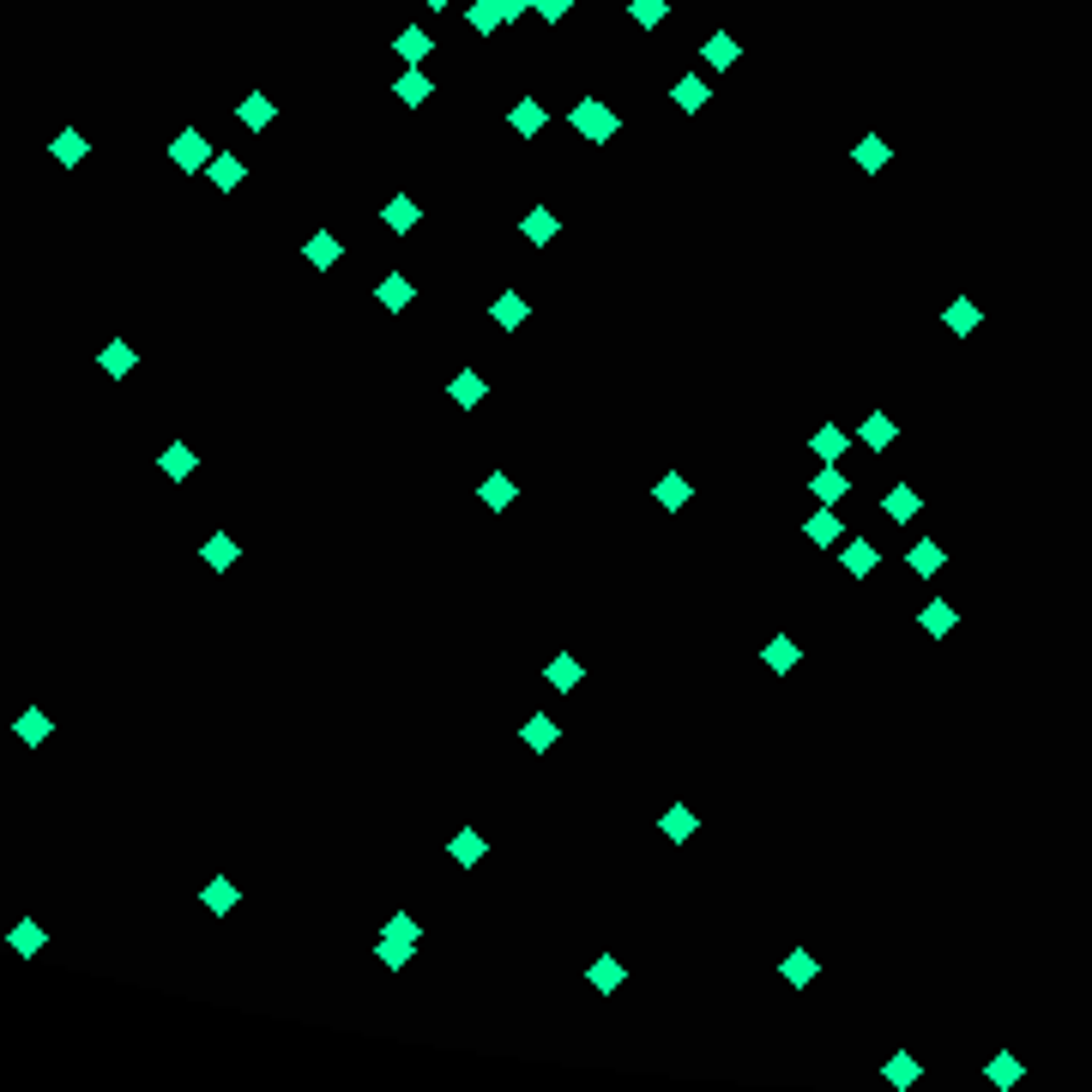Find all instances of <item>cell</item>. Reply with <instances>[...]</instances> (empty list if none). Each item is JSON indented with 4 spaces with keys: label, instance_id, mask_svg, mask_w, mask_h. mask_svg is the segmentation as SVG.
Listing matches in <instances>:
<instances>
[{
    "label": "cell",
    "instance_id": "cell-1",
    "mask_svg": "<svg viewBox=\"0 0 1092 1092\" xmlns=\"http://www.w3.org/2000/svg\"><path fill=\"white\" fill-rule=\"evenodd\" d=\"M170 158H175V170H205V163H212V145H205L200 127H182L175 145H170Z\"/></svg>",
    "mask_w": 1092,
    "mask_h": 1092
},
{
    "label": "cell",
    "instance_id": "cell-2",
    "mask_svg": "<svg viewBox=\"0 0 1092 1092\" xmlns=\"http://www.w3.org/2000/svg\"><path fill=\"white\" fill-rule=\"evenodd\" d=\"M410 947H417V923H410V918H393L387 935H380V960H387V966H405Z\"/></svg>",
    "mask_w": 1092,
    "mask_h": 1092
},
{
    "label": "cell",
    "instance_id": "cell-3",
    "mask_svg": "<svg viewBox=\"0 0 1092 1092\" xmlns=\"http://www.w3.org/2000/svg\"><path fill=\"white\" fill-rule=\"evenodd\" d=\"M574 127H580L586 139H610L615 133V115L603 109V103H580V109H574Z\"/></svg>",
    "mask_w": 1092,
    "mask_h": 1092
},
{
    "label": "cell",
    "instance_id": "cell-4",
    "mask_svg": "<svg viewBox=\"0 0 1092 1092\" xmlns=\"http://www.w3.org/2000/svg\"><path fill=\"white\" fill-rule=\"evenodd\" d=\"M48 151H55V163H61V170H73V163H85V151H91V145H85V133H79V127H61Z\"/></svg>",
    "mask_w": 1092,
    "mask_h": 1092
},
{
    "label": "cell",
    "instance_id": "cell-5",
    "mask_svg": "<svg viewBox=\"0 0 1092 1092\" xmlns=\"http://www.w3.org/2000/svg\"><path fill=\"white\" fill-rule=\"evenodd\" d=\"M97 363H103V375H115V380H121V375H133V363H139V356H133V344H121V339H115V344H103V356H97Z\"/></svg>",
    "mask_w": 1092,
    "mask_h": 1092
},
{
    "label": "cell",
    "instance_id": "cell-6",
    "mask_svg": "<svg viewBox=\"0 0 1092 1092\" xmlns=\"http://www.w3.org/2000/svg\"><path fill=\"white\" fill-rule=\"evenodd\" d=\"M200 556H205V568H217V574H224V568H236V556H242V549H236V537H205V549H200Z\"/></svg>",
    "mask_w": 1092,
    "mask_h": 1092
},
{
    "label": "cell",
    "instance_id": "cell-7",
    "mask_svg": "<svg viewBox=\"0 0 1092 1092\" xmlns=\"http://www.w3.org/2000/svg\"><path fill=\"white\" fill-rule=\"evenodd\" d=\"M695 827H700V821L688 815L683 803H676V809H664V839H676V845H683V839H695Z\"/></svg>",
    "mask_w": 1092,
    "mask_h": 1092
},
{
    "label": "cell",
    "instance_id": "cell-8",
    "mask_svg": "<svg viewBox=\"0 0 1092 1092\" xmlns=\"http://www.w3.org/2000/svg\"><path fill=\"white\" fill-rule=\"evenodd\" d=\"M12 730H19V742H31V749H36V742H48V712H36V706H31V712H19V725H12Z\"/></svg>",
    "mask_w": 1092,
    "mask_h": 1092
},
{
    "label": "cell",
    "instance_id": "cell-9",
    "mask_svg": "<svg viewBox=\"0 0 1092 1092\" xmlns=\"http://www.w3.org/2000/svg\"><path fill=\"white\" fill-rule=\"evenodd\" d=\"M163 477H194V447L175 441L170 453H163Z\"/></svg>",
    "mask_w": 1092,
    "mask_h": 1092
},
{
    "label": "cell",
    "instance_id": "cell-10",
    "mask_svg": "<svg viewBox=\"0 0 1092 1092\" xmlns=\"http://www.w3.org/2000/svg\"><path fill=\"white\" fill-rule=\"evenodd\" d=\"M864 447H876V453H881V447H893V417H881V410H876V417L864 422Z\"/></svg>",
    "mask_w": 1092,
    "mask_h": 1092
},
{
    "label": "cell",
    "instance_id": "cell-11",
    "mask_svg": "<svg viewBox=\"0 0 1092 1092\" xmlns=\"http://www.w3.org/2000/svg\"><path fill=\"white\" fill-rule=\"evenodd\" d=\"M410 297H417V290H410V278H380V302H387V308H410Z\"/></svg>",
    "mask_w": 1092,
    "mask_h": 1092
},
{
    "label": "cell",
    "instance_id": "cell-12",
    "mask_svg": "<svg viewBox=\"0 0 1092 1092\" xmlns=\"http://www.w3.org/2000/svg\"><path fill=\"white\" fill-rule=\"evenodd\" d=\"M839 532H845V525L833 519V513H815V519H809V537H815L821 549H833V544H839Z\"/></svg>",
    "mask_w": 1092,
    "mask_h": 1092
},
{
    "label": "cell",
    "instance_id": "cell-13",
    "mask_svg": "<svg viewBox=\"0 0 1092 1092\" xmlns=\"http://www.w3.org/2000/svg\"><path fill=\"white\" fill-rule=\"evenodd\" d=\"M236 115H242V127H266V121H272L278 109H272V97H248V103H242Z\"/></svg>",
    "mask_w": 1092,
    "mask_h": 1092
},
{
    "label": "cell",
    "instance_id": "cell-14",
    "mask_svg": "<svg viewBox=\"0 0 1092 1092\" xmlns=\"http://www.w3.org/2000/svg\"><path fill=\"white\" fill-rule=\"evenodd\" d=\"M453 398H459V405H477V398H483L477 368H459V375H453Z\"/></svg>",
    "mask_w": 1092,
    "mask_h": 1092
},
{
    "label": "cell",
    "instance_id": "cell-15",
    "mask_svg": "<svg viewBox=\"0 0 1092 1092\" xmlns=\"http://www.w3.org/2000/svg\"><path fill=\"white\" fill-rule=\"evenodd\" d=\"M556 737H561L556 718H532V725H525V749H549Z\"/></svg>",
    "mask_w": 1092,
    "mask_h": 1092
},
{
    "label": "cell",
    "instance_id": "cell-16",
    "mask_svg": "<svg viewBox=\"0 0 1092 1092\" xmlns=\"http://www.w3.org/2000/svg\"><path fill=\"white\" fill-rule=\"evenodd\" d=\"M7 947H19V954H43V930H36V923H19V930L7 935Z\"/></svg>",
    "mask_w": 1092,
    "mask_h": 1092
},
{
    "label": "cell",
    "instance_id": "cell-17",
    "mask_svg": "<svg viewBox=\"0 0 1092 1092\" xmlns=\"http://www.w3.org/2000/svg\"><path fill=\"white\" fill-rule=\"evenodd\" d=\"M200 899H205L212 911H236V881H212V888H205Z\"/></svg>",
    "mask_w": 1092,
    "mask_h": 1092
},
{
    "label": "cell",
    "instance_id": "cell-18",
    "mask_svg": "<svg viewBox=\"0 0 1092 1092\" xmlns=\"http://www.w3.org/2000/svg\"><path fill=\"white\" fill-rule=\"evenodd\" d=\"M683 109H706V85L700 79H676V91H670Z\"/></svg>",
    "mask_w": 1092,
    "mask_h": 1092
},
{
    "label": "cell",
    "instance_id": "cell-19",
    "mask_svg": "<svg viewBox=\"0 0 1092 1092\" xmlns=\"http://www.w3.org/2000/svg\"><path fill=\"white\" fill-rule=\"evenodd\" d=\"M845 447H851V435H839V429H821V435H815V453H821V459H839Z\"/></svg>",
    "mask_w": 1092,
    "mask_h": 1092
},
{
    "label": "cell",
    "instance_id": "cell-20",
    "mask_svg": "<svg viewBox=\"0 0 1092 1092\" xmlns=\"http://www.w3.org/2000/svg\"><path fill=\"white\" fill-rule=\"evenodd\" d=\"M302 254H308V266H332V260H339V242H332V236H314Z\"/></svg>",
    "mask_w": 1092,
    "mask_h": 1092
},
{
    "label": "cell",
    "instance_id": "cell-21",
    "mask_svg": "<svg viewBox=\"0 0 1092 1092\" xmlns=\"http://www.w3.org/2000/svg\"><path fill=\"white\" fill-rule=\"evenodd\" d=\"M205 170H212V182H217V187H236V182H242V163H236V158H212Z\"/></svg>",
    "mask_w": 1092,
    "mask_h": 1092
},
{
    "label": "cell",
    "instance_id": "cell-22",
    "mask_svg": "<svg viewBox=\"0 0 1092 1092\" xmlns=\"http://www.w3.org/2000/svg\"><path fill=\"white\" fill-rule=\"evenodd\" d=\"M796 658H803V652H796L791 640H773V646H767V664H773V670H796Z\"/></svg>",
    "mask_w": 1092,
    "mask_h": 1092
},
{
    "label": "cell",
    "instance_id": "cell-23",
    "mask_svg": "<svg viewBox=\"0 0 1092 1092\" xmlns=\"http://www.w3.org/2000/svg\"><path fill=\"white\" fill-rule=\"evenodd\" d=\"M845 490H851V483H845V477H839V471H833V465H827V471H821V477H815V495H821V501H839Z\"/></svg>",
    "mask_w": 1092,
    "mask_h": 1092
},
{
    "label": "cell",
    "instance_id": "cell-24",
    "mask_svg": "<svg viewBox=\"0 0 1092 1092\" xmlns=\"http://www.w3.org/2000/svg\"><path fill=\"white\" fill-rule=\"evenodd\" d=\"M683 501H688V483H683V477H676V471H670V477L658 483V507H683Z\"/></svg>",
    "mask_w": 1092,
    "mask_h": 1092
},
{
    "label": "cell",
    "instance_id": "cell-25",
    "mask_svg": "<svg viewBox=\"0 0 1092 1092\" xmlns=\"http://www.w3.org/2000/svg\"><path fill=\"white\" fill-rule=\"evenodd\" d=\"M477 495H483V507H507V501H513V483H507V477H490Z\"/></svg>",
    "mask_w": 1092,
    "mask_h": 1092
},
{
    "label": "cell",
    "instance_id": "cell-26",
    "mask_svg": "<svg viewBox=\"0 0 1092 1092\" xmlns=\"http://www.w3.org/2000/svg\"><path fill=\"white\" fill-rule=\"evenodd\" d=\"M549 683H556V688H574V683H580V664H574L568 652H561V658L549 664Z\"/></svg>",
    "mask_w": 1092,
    "mask_h": 1092
},
{
    "label": "cell",
    "instance_id": "cell-27",
    "mask_svg": "<svg viewBox=\"0 0 1092 1092\" xmlns=\"http://www.w3.org/2000/svg\"><path fill=\"white\" fill-rule=\"evenodd\" d=\"M706 61H712V67H730V61H737V43H730V36L718 31L712 43H706Z\"/></svg>",
    "mask_w": 1092,
    "mask_h": 1092
},
{
    "label": "cell",
    "instance_id": "cell-28",
    "mask_svg": "<svg viewBox=\"0 0 1092 1092\" xmlns=\"http://www.w3.org/2000/svg\"><path fill=\"white\" fill-rule=\"evenodd\" d=\"M888 158H893V151L881 145V139H864V145H857V163H864V170H881Z\"/></svg>",
    "mask_w": 1092,
    "mask_h": 1092
},
{
    "label": "cell",
    "instance_id": "cell-29",
    "mask_svg": "<svg viewBox=\"0 0 1092 1092\" xmlns=\"http://www.w3.org/2000/svg\"><path fill=\"white\" fill-rule=\"evenodd\" d=\"M398 55H405V61H422V55H429V36H422V31H398Z\"/></svg>",
    "mask_w": 1092,
    "mask_h": 1092
},
{
    "label": "cell",
    "instance_id": "cell-30",
    "mask_svg": "<svg viewBox=\"0 0 1092 1092\" xmlns=\"http://www.w3.org/2000/svg\"><path fill=\"white\" fill-rule=\"evenodd\" d=\"M785 978H791V984H809V978H815V960H809L803 947H796V954L785 960Z\"/></svg>",
    "mask_w": 1092,
    "mask_h": 1092
},
{
    "label": "cell",
    "instance_id": "cell-31",
    "mask_svg": "<svg viewBox=\"0 0 1092 1092\" xmlns=\"http://www.w3.org/2000/svg\"><path fill=\"white\" fill-rule=\"evenodd\" d=\"M393 91L405 97V103H422V97H429V79H422V73H405V79H398Z\"/></svg>",
    "mask_w": 1092,
    "mask_h": 1092
},
{
    "label": "cell",
    "instance_id": "cell-32",
    "mask_svg": "<svg viewBox=\"0 0 1092 1092\" xmlns=\"http://www.w3.org/2000/svg\"><path fill=\"white\" fill-rule=\"evenodd\" d=\"M923 628H930V634H947V628H954V610H947V603H930V610H923Z\"/></svg>",
    "mask_w": 1092,
    "mask_h": 1092
},
{
    "label": "cell",
    "instance_id": "cell-33",
    "mask_svg": "<svg viewBox=\"0 0 1092 1092\" xmlns=\"http://www.w3.org/2000/svg\"><path fill=\"white\" fill-rule=\"evenodd\" d=\"M525 236H532V242H549V236H556V217H549V212H532V217H525Z\"/></svg>",
    "mask_w": 1092,
    "mask_h": 1092
},
{
    "label": "cell",
    "instance_id": "cell-34",
    "mask_svg": "<svg viewBox=\"0 0 1092 1092\" xmlns=\"http://www.w3.org/2000/svg\"><path fill=\"white\" fill-rule=\"evenodd\" d=\"M947 326H954V332H972V326H978V308H972V302H954V308H947Z\"/></svg>",
    "mask_w": 1092,
    "mask_h": 1092
},
{
    "label": "cell",
    "instance_id": "cell-35",
    "mask_svg": "<svg viewBox=\"0 0 1092 1092\" xmlns=\"http://www.w3.org/2000/svg\"><path fill=\"white\" fill-rule=\"evenodd\" d=\"M845 568H851V574H869V568H876V549H869V544H851V549H845Z\"/></svg>",
    "mask_w": 1092,
    "mask_h": 1092
},
{
    "label": "cell",
    "instance_id": "cell-36",
    "mask_svg": "<svg viewBox=\"0 0 1092 1092\" xmlns=\"http://www.w3.org/2000/svg\"><path fill=\"white\" fill-rule=\"evenodd\" d=\"M911 568H918V574H935V568H942V549H935V544H918V549H911Z\"/></svg>",
    "mask_w": 1092,
    "mask_h": 1092
},
{
    "label": "cell",
    "instance_id": "cell-37",
    "mask_svg": "<svg viewBox=\"0 0 1092 1092\" xmlns=\"http://www.w3.org/2000/svg\"><path fill=\"white\" fill-rule=\"evenodd\" d=\"M453 857H459V864H477V857H483V839H477V833H459V839H453Z\"/></svg>",
    "mask_w": 1092,
    "mask_h": 1092
},
{
    "label": "cell",
    "instance_id": "cell-38",
    "mask_svg": "<svg viewBox=\"0 0 1092 1092\" xmlns=\"http://www.w3.org/2000/svg\"><path fill=\"white\" fill-rule=\"evenodd\" d=\"M592 984H598V990H615V984H622V966H615V960H598V966H592Z\"/></svg>",
    "mask_w": 1092,
    "mask_h": 1092
},
{
    "label": "cell",
    "instance_id": "cell-39",
    "mask_svg": "<svg viewBox=\"0 0 1092 1092\" xmlns=\"http://www.w3.org/2000/svg\"><path fill=\"white\" fill-rule=\"evenodd\" d=\"M387 224H393V229H410V224H417V205H410V200H393V205H387Z\"/></svg>",
    "mask_w": 1092,
    "mask_h": 1092
},
{
    "label": "cell",
    "instance_id": "cell-40",
    "mask_svg": "<svg viewBox=\"0 0 1092 1092\" xmlns=\"http://www.w3.org/2000/svg\"><path fill=\"white\" fill-rule=\"evenodd\" d=\"M495 320H501V326H519V320H525V302H519V297H501V302H495Z\"/></svg>",
    "mask_w": 1092,
    "mask_h": 1092
},
{
    "label": "cell",
    "instance_id": "cell-41",
    "mask_svg": "<svg viewBox=\"0 0 1092 1092\" xmlns=\"http://www.w3.org/2000/svg\"><path fill=\"white\" fill-rule=\"evenodd\" d=\"M888 1081H893V1086H911V1081H918V1062H911V1057H893V1062H888Z\"/></svg>",
    "mask_w": 1092,
    "mask_h": 1092
},
{
    "label": "cell",
    "instance_id": "cell-42",
    "mask_svg": "<svg viewBox=\"0 0 1092 1092\" xmlns=\"http://www.w3.org/2000/svg\"><path fill=\"white\" fill-rule=\"evenodd\" d=\"M990 1081H996V1086H1014V1081H1020V1062H1014V1057H996V1062H990Z\"/></svg>",
    "mask_w": 1092,
    "mask_h": 1092
},
{
    "label": "cell",
    "instance_id": "cell-43",
    "mask_svg": "<svg viewBox=\"0 0 1092 1092\" xmlns=\"http://www.w3.org/2000/svg\"><path fill=\"white\" fill-rule=\"evenodd\" d=\"M888 513H893V519H911V513H918V495H911V490H893V495H888Z\"/></svg>",
    "mask_w": 1092,
    "mask_h": 1092
},
{
    "label": "cell",
    "instance_id": "cell-44",
    "mask_svg": "<svg viewBox=\"0 0 1092 1092\" xmlns=\"http://www.w3.org/2000/svg\"><path fill=\"white\" fill-rule=\"evenodd\" d=\"M537 121H544L537 103H519V109H513V127H519V133H537Z\"/></svg>",
    "mask_w": 1092,
    "mask_h": 1092
},
{
    "label": "cell",
    "instance_id": "cell-45",
    "mask_svg": "<svg viewBox=\"0 0 1092 1092\" xmlns=\"http://www.w3.org/2000/svg\"><path fill=\"white\" fill-rule=\"evenodd\" d=\"M471 24H477V31H495V24H501L495 0H483V7H471Z\"/></svg>",
    "mask_w": 1092,
    "mask_h": 1092
},
{
    "label": "cell",
    "instance_id": "cell-46",
    "mask_svg": "<svg viewBox=\"0 0 1092 1092\" xmlns=\"http://www.w3.org/2000/svg\"><path fill=\"white\" fill-rule=\"evenodd\" d=\"M634 19L640 24H658L664 19V0H634Z\"/></svg>",
    "mask_w": 1092,
    "mask_h": 1092
},
{
    "label": "cell",
    "instance_id": "cell-47",
    "mask_svg": "<svg viewBox=\"0 0 1092 1092\" xmlns=\"http://www.w3.org/2000/svg\"><path fill=\"white\" fill-rule=\"evenodd\" d=\"M537 12H544V19H561V12H568V0H537Z\"/></svg>",
    "mask_w": 1092,
    "mask_h": 1092
},
{
    "label": "cell",
    "instance_id": "cell-48",
    "mask_svg": "<svg viewBox=\"0 0 1092 1092\" xmlns=\"http://www.w3.org/2000/svg\"><path fill=\"white\" fill-rule=\"evenodd\" d=\"M495 12H501V19H519V12H525V0H495Z\"/></svg>",
    "mask_w": 1092,
    "mask_h": 1092
},
{
    "label": "cell",
    "instance_id": "cell-49",
    "mask_svg": "<svg viewBox=\"0 0 1092 1092\" xmlns=\"http://www.w3.org/2000/svg\"><path fill=\"white\" fill-rule=\"evenodd\" d=\"M422 7H435V12H441V7H447V0H422Z\"/></svg>",
    "mask_w": 1092,
    "mask_h": 1092
}]
</instances>
